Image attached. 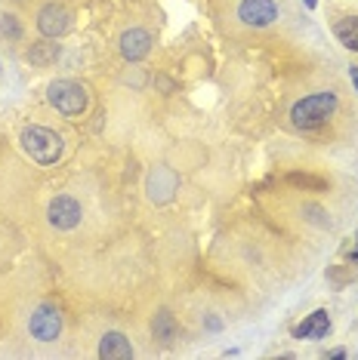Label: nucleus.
<instances>
[{
  "label": "nucleus",
  "instance_id": "nucleus-1",
  "mask_svg": "<svg viewBox=\"0 0 358 360\" xmlns=\"http://www.w3.org/2000/svg\"><path fill=\"white\" fill-rule=\"evenodd\" d=\"M337 111H340L337 93H331V89H321V93H312V96H306V99H300L294 108H290V124H294L297 129H306V133H312V129L328 127Z\"/></svg>",
  "mask_w": 358,
  "mask_h": 360
},
{
  "label": "nucleus",
  "instance_id": "nucleus-2",
  "mask_svg": "<svg viewBox=\"0 0 358 360\" xmlns=\"http://www.w3.org/2000/svg\"><path fill=\"white\" fill-rule=\"evenodd\" d=\"M19 145H22V151H25L31 160L40 163V167H53V163L62 158V151H65L62 136L56 133V129H50V127H37V124L22 127Z\"/></svg>",
  "mask_w": 358,
  "mask_h": 360
},
{
  "label": "nucleus",
  "instance_id": "nucleus-3",
  "mask_svg": "<svg viewBox=\"0 0 358 360\" xmlns=\"http://www.w3.org/2000/svg\"><path fill=\"white\" fill-rule=\"evenodd\" d=\"M47 99L65 117H80L90 108V93L78 80H53L50 89H47Z\"/></svg>",
  "mask_w": 358,
  "mask_h": 360
},
{
  "label": "nucleus",
  "instance_id": "nucleus-4",
  "mask_svg": "<svg viewBox=\"0 0 358 360\" xmlns=\"http://www.w3.org/2000/svg\"><path fill=\"white\" fill-rule=\"evenodd\" d=\"M71 19H75V15H71L68 6L50 0V4H44L37 10V31L44 37H50V40H59V37H65L71 31Z\"/></svg>",
  "mask_w": 358,
  "mask_h": 360
},
{
  "label": "nucleus",
  "instance_id": "nucleus-5",
  "mask_svg": "<svg viewBox=\"0 0 358 360\" xmlns=\"http://www.w3.org/2000/svg\"><path fill=\"white\" fill-rule=\"evenodd\" d=\"M235 15H238L241 25L259 31V28H268L278 22V4H275V0H241Z\"/></svg>",
  "mask_w": 358,
  "mask_h": 360
},
{
  "label": "nucleus",
  "instance_id": "nucleus-6",
  "mask_svg": "<svg viewBox=\"0 0 358 360\" xmlns=\"http://www.w3.org/2000/svg\"><path fill=\"white\" fill-rule=\"evenodd\" d=\"M80 216H84V210H80V203L75 198H68V194L53 198L50 207H47V219H50V225L59 228V231H71V228H78Z\"/></svg>",
  "mask_w": 358,
  "mask_h": 360
},
{
  "label": "nucleus",
  "instance_id": "nucleus-7",
  "mask_svg": "<svg viewBox=\"0 0 358 360\" xmlns=\"http://www.w3.org/2000/svg\"><path fill=\"white\" fill-rule=\"evenodd\" d=\"M28 330H31V335H35L37 342H56V339H59V333H62V314H59V308L40 305L35 314H31Z\"/></svg>",
  "mask_w": 358,
  "mask_h": 360
},
{
  "label": "nucleus",
  "instance_id": "nucleus-8",
  "mask_svg": "<svg viewBox=\"0 0 358 360\" xmlns=\"http://www.w3.org/2000/svg\"><path fill=\"white\" fill-rule=\"evenodd\" d=\"M152 53V34L145 28H127L121 34V56L127 62H140Z\"/></svg>",
  "mask_w": 358,
  "mask_h": 360
},
{
  "label": "nucleus",
  "instance_id": "nucleus-9",
  "mask_svg": "<svg viewBox=\"0 0 358 360\" xmlns=\"http://www.w3.org/2000/svg\"><path fill=\"white\" fill-rule=\"evenodd\" d=\"M328 333H331V317H328V311H324V308L312 311V314H309L303 323L294 326L297 339H324Z\"/></svg>",
  "mask_w": 358,
  "mask_h": 360
},
{
  "label": "nucleus",
  "instance_id": "nucleus-10",
  "mask_svg": "<svg viewBox=\"0 0 358 360\" xmlns=\"http://www.w3.org/2000/svg\"><path fill=\"white\" fill-rule=\"evenodd\" d=\"M99 357L105 360H127L133 357V345L124 333H105L99 342Z\"/></svg>",
  "mask_w": 358,
  "mask_h": 360
},
{
  "label": "nucleus",
  "instance_id": "nucleus-11",
  "mask_svg": "<svg viewBox=\"0 0 358 360\" xmlns=\"http://www.w3.org/2000/svg\"><path fill=\"white\" fill-rule=\"evenodd\" d=\"M152 335L161 342V345H173L179 339V321L170 311H158V314L152 317Z\"/></svg>",
  "mask_w": 358,
  "mask_h": 360
},
{
  "label": "nucleus",
  "instance_id": "nucleus-12",
  "mask_svg": "<svg viewBox=\"0 0 358 360\" xmlns=\"http://www.w3.org/2000/svg\"><path fill=\"white\" fill-rule=\"evenodd\" d=\"M56 59H59V44H50V37L28 46V62L35 65V68H47V65H53Z\"/></svg>",
  "mask_w": 358,
  "mask_h": 360
},
{
  "label": "nucleus",
  "instance_id": "nucleus-13",
  "mask_svg": "<svg viewBox=\"0 0 358 360\" xmlns=\"http://www.w3.org/2000/svg\"><path fill=\"white\" fill-rule=\"evenodd\" d=\"M333 37H337L346 50L358 53V15H343V19L333 25Z\"/></svg>",
  "mask_w": 358,
  "mask_h": 360
},
{
  "label": "nucleus",
  "instance_id": "nucleus-14",
  "mask_svg": "<svg viewBox=\"0 0 358 360\" xmlns=\"http://www.w3.org/2000/svg\"><path fill=\"white\" fill-rule=\"evenodd\" d=\"M288 182L297 188H306V191H324V188H328V182H324L321 176H309V173H290Z\"/></svg>",
  "mask_w": 358,
  "mask_h": 360
},
{
  "label": "nucleus",
  "instance_id": "nucleus-15",
  "mask_svg": "<svg viewBox=\"0 0 358 360\" xmlns=\"http://www.w3.org/2000/svg\"><path fill=\"white\" fill-rule=\"evenodd\" d=\"M0 31H4L10 40H19L22 37V25H19V15H4V22H0Z\"/></svg>",
  "mask_w": 358,
  "mask_h": 360
},
{
  "label": "nucleus",
  "instance_id": "nucleus-16",
  "mask_svg": "<svg viewBox=\"0 0 358 360\" xmlns=\"http://www.w3.org/2000/svg\"><path fill=\"white\" fill-rule=\"evenodd\" d=\"M349 77H352V84H355V89H358V65H352V68H349Z\"/></svg>",
  "mask_w": 358,
  "mask_h": 360
},
{
  "label": "nucleus",
  "instance_id": "nucleus-17",
  "mask_svg": "<svg viewBox=\"0 0 358 360\" xmlns=\"http://www.w3.org/2000/svg\"><path fill=\"white\" fill-rule=\"evenodd\" d=\"M328 357H333V360H340V357H346V351L343 348H337V351H331V354Z\"/></svg>",
  "mask_w": 358,
  "mask_h": 360
},
{
  "label": "nucleus",
  "instance_id": "nucleus-18",
  "mask_svg": "<svg viewBox=\"0 0 358 360\" xmlns=\"http://www.w3.org/2000/svg\"><path fill=\"white\" fill-rule=\"evenodd\" d=\"M352 262L358 265V240H355V250H352Z\"/></svg>",
  "mask_w": 358,
  "mask_h": 360
},
{
  "label": "nucleus",
  "instance_id": "nucleus-19",
  "mask_svg": "<svg viewBox=\"0 0 358 360\" xmlns=\"http://www.w3.org/2000/svg\"><path fill=\"white\" fill-rule=\"evenodd\" d=\"M306 6H309V10H315V6H319V0H306Z\"/></svg>",
  "mask_w": 358,
  "mask_h": 360
}]
</instances>
